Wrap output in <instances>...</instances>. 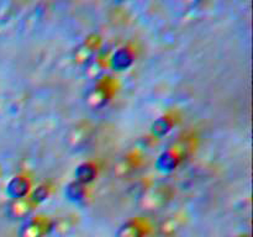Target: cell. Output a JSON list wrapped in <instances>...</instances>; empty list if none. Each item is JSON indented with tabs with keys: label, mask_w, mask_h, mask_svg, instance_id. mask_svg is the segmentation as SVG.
<instances>
[{
	"label": "cell",
	"mask_w": 253,
	"mask_h": 237,
	"mask_svg": "<svg viewBox=\"0 0 253 237\" xmlns=\"http://www.w3.org/2000/svg\"><path fill=\"white\" fill-rule=\"evenodd\" d=\"M172 198V189L167 184H157L143 190L138 197L137 205L146 212H156L165 207Z\"/></svg>",
	"instance_id": "1"
},
{
	"label": "cell",
	"mask_w": 253,
	"mask_h": 237,
	"mask_svg": "<svg viewBox=\"0 0 253 237\" xmlns=\"http://www.w3.org/2000/svg\"><path fill=\"white\" fill-rule=\"evenodd\" d=\"M93 127L88 122H79L71 128L66 135V145L71 150L79 151L86 147L91 140Z\"/></svg>",
	"instance_id": "2"
},
{
	"label": "cell",
	"mask_w": 253,
	"mask_h": 237,
	"mask_svg": "<svg viewBox=\"0 0 253 237\" xmlns=\"http://www.w3.org/2000/svg\"><path fill=\"white\" fill-rule=\"evenodd\" d=\"M49 222L42 216L29 220L20 229L19 237H43L49 232Z\"/></svg>",
	"instance_id": "3"
},
{
	"label": "cell",
	"mask_w": 253,
	"mask_h": 237,
	"mask_svg": "<svg viewBox=\"0 0 253 237\" xmlns=\"http://www.w3.org/2000/svg\"><path fill=\"white\" fill-rule=\"evenodd\" d=\"M99 40L96 37H93V39H88L83 42L82 44H79L76 48L73 53L74 62L77 64H88L89 62H91L94 59V56H95L96 48H98Z\"/></svg>",
	"instance_id": "4"
},
{
	"label": "cell",
	"mask_w": 253,
	"mask_h": 237,
	"mask_svg": "<svg viewBox=\"0 0 253 237\" xmlns=\"http://www.w3.org/2000/svg\"><path fill=\"white\" fill-rule=\"evenodd\" d=\"M34 205L35 202L30 198L26 199V197H24L14 199L7 206V215L14 220L25 219L31 214V211L34 210Z\"/></svg>",
	"instance_id": "5"
},
{
	"label": "cell",
	"mask_w": 253,
	"mask_h": 237,
	"mask_svg": "<svg viewBox=\"0 0 253 237\" xmlns=\"http://www.w3.org/2000/svg\"><path fill=\"white\" fill-rule=\"evenodd\" d=\"M109 98V88L104 84H98L96 86L91 88L85 94V104L89 108L99 109L108 101Z\"/></svg>",
	"instance_id": "6"
},
{
	"label": "cell",
	"mask_w": 253,
	"mask_h": 237,
	"mask_svg": "<svg viewBox=\"0 0 253 237\" xmlns=\"http://www.w3.org/2000/svg\"><path fill=\"white\" fill-rule=\"evenodd\" d=\"M184 214H173L163 220L160 225V235L162 237H169L177 234L184 224Z\"/></svg>",
	"instance_id": "7"
},
{
	"label": "cell",
	"mask_w": 253,
	"mask_h": 237,
	"mask_svg": "<svg viewBox=\"0 0 253 237\" xmlns=\"http://www.w3.org/2000/svg\"><path fill=\"white\" fill-rule=\"evenodd\" d=\"M29 188L30 183L27 178L15 177L7 184V193L10 194V197H12V199H19V198H24L26 195Z\"/></svg>",
	"instance_id": "8"
},
{
	"label": "cell",
	"mask_w": 253,
	"mask_h": 237,
	"mask_svg": "<svg viewBox=\"0 0 253 237\" xmlns=\"http://www.w3.org/2000/svg\"><path fill=\"white\" fill-rule=\"evenodd\" d=\"M143 232H145L143 225L141 222L132 220V221L126 222L123 226L119 227L115 237H142Z\"/></svg>",
	"instance_id": "9"
},
{
	"label": "cell",
	"mask_w": 253,
	"mask_h": 237,
	"mask_svg": "<svg viewBox=\"0 0 253 237\" xmlns=\"http://www.w3.org/2000/svg\"><path fill=\"white\" fill-rule=\"evenodd\" d=\"M95 167L90 163H83V164L78 165V168L76 169V178L81 184H86V183L91 182L95 178Z\"/></svg>",
	"instance_id": "10"
},
{
	"label": "cell",
	"mask_w": 253,
	"mask_h": 237,
	"mask_svg": "<svg viewBox=\"0 0 253 237\" xmlns=\"http://www.w3.org/2000/svg\"><path fill=\"white\" fill-rule=\"evenodd\" d=\"M74 216H63L58 220L49 222V232L53 234H66L74 226Z\"/></svg>",
	"instance_id": "11"
},
{
	"label": "cell",
	"mask_w": 253,
	"mask_h": 237,
	"mask_svg": "<svg viewBox=\"0 0 253 237\" xmlns=\"http://www.w3.org/2000/svg\"><path fill=\"white\" fill-rule=\"evenodd\" d=\"M178 163V155L174 152H168L163 153L158 159V167L162 170H170L177 165Z\"/></svg>",
	"instance_id": "12"
},
{
	"label": "cell",
	"mask_w": 253,
	"mask_h": 237,
	"mask_svg": "<svg viewBox=\"0 0 253 237\" xmlns=\"http://www.w3.org/2000/svg\"><path fill=\"white\" fill-rule=\"evenodd\" d=\"M131 54L126 49H119L113 57V66L118 69H125L131 63Z\"/></svg>",
	"instance_id": "13"
},
{
	"label": "cell",
	"mask_w": 253,
	"mask_h": 237,
	"mask_svg": "<svg viewBox=\"0 0 253 237\" xmlns=\"http://www.w3.org/2000/svg\"><path fill=\"white\" fill-rule=\"evenodd\" d=\"M67 197L69 200H73V201H79V200L83 199L84 197V187L83 184L78 182L71 183V184L67 187Z\"/></svg>",
	"instance_id": "14"
},
{
	"label": "cell",
	"mask_w": 253,
	"mask_h": 237,
	"mask_svg": "<svg viewBox=\"0 0 253 237\" xmlns=\"http://www.w3.org/2000/svg\"><path fill=\"white\" fill-rule=\"evenodd\" d=\"M133 169V162L130 158L125 157L121 158L118 163L114 167V173H115L118 177H124V175H127L131 170Z\"/></svg>",
	"instance_id": "15"
},
{
	"label": "cell",
	"mask_w": 253,
	"mask_h": 237,
	"mask_svg": "<svg viewBox=\"0 0 253 237\" xmlns=\"http://www.w3.org/2000/svg\"><path fill=\"white\" fill-rule=\"evenodd\" d=\"M101 73H103V64H101V62L99 59L94 58L93 61L86 64L85 74L90 79L99 78L101 76Z\"/></svg>",
	"instance_id": "16"
},
{
	"label": "cell",
	"mask_w": 253,
	"mask_h": 237,
	"mask_svg": "<svg viewBox=\"0 0 253 237\" xmlns=\"http://www.w3.org/2000/svg\"><path fill=\"white\" fill-rule=\"evenodd\" d=\"M170 128V121L168 118H158L157 121L153 125V132L158 133V135H163V133L167 132Z\"/></svg>",
	"instance_id": "17"
},
{
	"label": "cell",
	"mask_w": 253,
	"mask_h": 237,
	"mask_svg": "<svg viewBox=\"0 0 253 237\" xmlns=\"http://www.w3.org/2000/svg\"><path fill=\"white\" fill-rule=\"evenodd\" d=\"M47 195H48V189H47V187H39L34 193H32L30 199H31L35 204H37V202H41L42 200L46 199Z\"/></svg>",
	"instance_id": "18"
},
{
	"label": "cell",
	"mask_w": 253,
	"mask_h": 237,
	"mask_svg": "<svg viewBox=\"0 0 253 237\" xmlns=\"http://www.w3.org/2000/svg\"><path fill=\"white\" fill-rule=\"evenodd\" d=\"M240 237H249V236H240Z\"/></svg>",
	"instance_id": "19"
}]
</instances>
